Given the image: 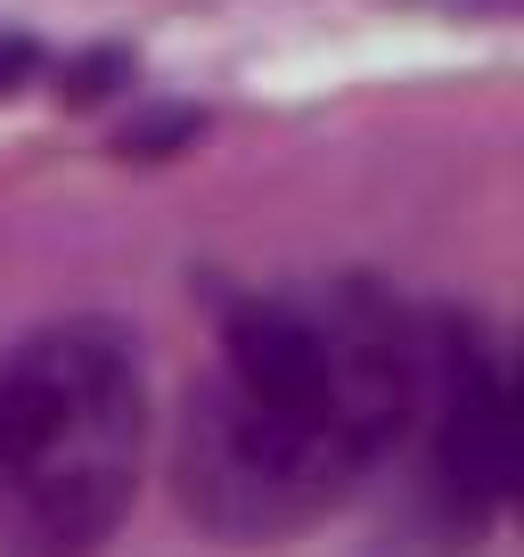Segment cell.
<instances>
[{
	"label": "cell",
	"mask_w": 524,
	"mask_h": 557,
	"mask_svg": "<svg viewBox=\"0 0 524 557\" xmlns=\"http://www.w3.org/2000/svg\"><path fill=\"white\" fill-rule=\"evenodd\" d=\"M419 345L361 278L238 304L180 410V508L222 541H287L345 508L419 410Z\"/></svg>",
	"instance_id": "1"
},
{
	"label": "cell",
	"mask_w": 524,
	"mask_h": 557,
	"mask_svg": "<svg viewBox=\"0 0 524 557\" xmlns=\"http://www.w3.org/2000/svg\"><path fill=\"white\" fill-rule=\"evenodd\" d=\"M148 459L140 336L50 320L0 352V557H99Z\"/></svg>",
	"instance_id": "2"
},
{
	"label": "cell",
	"mask_w": 524,
	"mask_h": 557,
	"mask_svg": "<svg viewBox=\"0 0 524 557\" xmlns=\"http://www.w3.org/2000/svg\"><path fill=\"white\" fill-rule=\"evenodd\" d=\"M419 435H426V500L451 533H484L516 492V385L508 352L484 329H426L419 345Z\"/></svg>",
	"instance_id": "3"
}]
</instances>
